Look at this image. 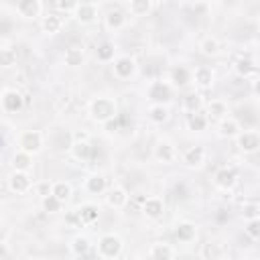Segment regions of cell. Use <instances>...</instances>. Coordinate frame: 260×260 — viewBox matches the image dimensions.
<instances>
[{"label": "cell", "mask_w": 260, "mask_h": 260, "mask_svg": "<svg viewBox=\"0 0 260 260\" xmlns=\"http://www.w3.org/2000/svg\"><path fill=\"white\" fill-rule=\"evenodd\" d=\"M116 112H118L116 104L110 98H95L89 104V116H91L93 122H100V124H106V122L114 120Z\"/></svg>", "instance_id": "1"}, {"label": "cell", "mask_w": 260, "mask_h": 260, "mask_svg": "<svg viewBox=\"0 0 260 260\" xmlns=\"http://www.w3.org/2000/svg\"><path fill=\"white\" fill-rule=\"evenodd\" d=\"M122 248H124V242H122V238L118 234H106L98 242V254L102 258H106V260L118 258L120 252H122Z\"/></svg>", "instance_id": "2"}, {"label": "cell", "mask_w": 260, "mask_h": 260, "mask_svg": "<svg viewBox=\"0 0 260 260\" xmlns=\"http://www.w3.org/2000/svg\"><path fill=\"white\" fill-rule=\"evenodd\" d=\"M43 148V134L39 130H24L18 138V150L26 154H37Z\"/></svg>", "instance_id": "3"}, {"label": "cell", "mask_w": 260, "mask_h": 260, "mask_svg": "<svg viewBox=\"0 0 260 260\" xmlns=\"http://www.w3.org/2000/svg\"><path fill=\"white\" fill-rule=\"evenodd\" d=\"M22 108H24V95L16 89L6 87L2 91V110L6 114H18Z\"/></svg>", "instance_id": "4"}, {"label": "cell", "mask_w": 260, "mask_h": 260, "mask_svg": "<svg viewBox=\"0 0 260 260\" xmlns=\"http://www.w3.org/2000/svg\"><path fill=\"white\" fill-rule=\"evenodd\" d=\"M236 140H238V148L244 152L260 150V132H256V130H242Z\"/></svg>", "instance_id": "5"}, {"label": "cell", "mask_w": 260, "mask_h": 260, "mask_svg": "<svg viewBox=\"0 0 260 260\" xmlns=\"http://www.w3.org/2000/svg\"><path fill=\"white\" fill-rule=\"evenodd\" d=\"M134 71H136V63H134L132 57L122 55V57H116L114 59V75L118 79H128V77L134 75Z\"/></svg>", "instance_id": "6"}, {"label": "cell", "mask_w": 260, "mask_h": 260, "mask_svg": "<svg viewBox=\"0 0 260 260\" xmlns=\"http://www.w3.org/2000/svg\"><path fill=\"white\" fill-rule=\"evenodd\" d=\"M148 98L154 102V104H162L167 106V102H171V85L165 83V81H154L148 89Z\"/></svg>", "instance_id": "7"}, {"label": "cell", "mask_w": 260, "mask_h": 260, "mask_svg": "<svg viewBox=\"0 0 260 260\" xmlns=\"http://www.w3.org/2000/svg\"><path fill=\"white\" fill-rule=\"evenodd\" d=\"M8 185L14 193H26L32 187V179L28 173H20V171H12V175L8 177Z\"/></svg>", "instance_id": "8"}, {"label": "cell", "mask_w": 260, "mask_h": 260, "mask_svg": "<svg viewBox=\"0 0 260 260\" xmlns=\"http://www.w3.org/2000/svg\"><path fill=\"white\" fill-rule=\"evenodd\" d=\"M16 12L22 16V18H37L43 14V2L39 0H20L16 4Z\"/></svg>", "instance_id": "9"}, {"label": "cell", "mask_w": 260, "mask_h": 260, "mask_svg": "<svg viewBox=\"0 0 260 260\" xmlns=\"http://www.w3.org/2000/svg\"><path fill=\"white\" fill-rule=\"evenodd\" d=\"M73 14L81 24H89L98 16V4H93V2H77V8H75Z\"/></svg>", "instance_id": "10"}, {"label": "cell", "mask_w": 260, "mask_h": 260, "mask_svg": "<svg viewBox=\"0 0 260 260\" xmlns=\"http://www.w3.org/2000/svg\"><path fill=\"white\" fill-rule=\"evenodd\" d=\"M142 213H144L148 219H158V217H162V213H165V203H162V199H158V197H146V199L142 201Z\"/></svg>", "instance_id": "11"}, {"label": "cell", "mask_w": 260, "mask_h": 260, "mask_svg": "<svg viewBox=\"0 0 260 260\" xmlns=\"http://www.w3.org/2000/svg\"><path fill=\"white\" fill-rule=\"evenodd\" d=\"M177 156V150L173 146V142L169 140H158L156 146H154V158L158 162H173Z\"/></svg>", "instance_id": "12"}, {"label": "cell", "mask_w": 260, "mask_h": 260, "mask_svg": "<svg viewBox=\"0 0 260 260\" xmlns=\"http://www.w3.org/2000/svg\"><path fill=\"white\" fill-rule=\"evenodd\" d=\"M104 22L110 30H120L126 24V12L122 8H110L104 16Z\"/></svg>", "instance_id": "13"}, {"label": "cell", "mask_w": 260, "mask_h": 260, "mask_svg": "<svg viewBox=\"0 0 260 260\" xmlns=\"http://www.w3.org/2000/svg\"><path fill=\"white\" fill-rule=\"evenodd\" d=\"M213 183L219 187V189H232L234 185H236V173H234V169H230V167H221L215 175H213Z\"/></svg>", "instance_id": "14"}, {"label": "cell", "mask_w": 260, "mask_h": 260, "mask_svg": "<svg viewBox=\"0 0 260 260\" xmlns=\"http://www.w3.org/2000/svg\"><path fill=\"white\" fill-rule=\"evenodd\" d=\"M183 162L187 167H201L205 162V148L203 146H191L183 154Z\"/></svg>", "instance_id": "15"}, {"label": "cell", "mask_w": 260, "mask_h": 260, "mask_svg": "<svg viewBox=\"0 0 260 260\" xmlns=\"http://www.w3.org/2000/svg\"><path fill=\"white\" fill-rule=\"evenodd\" d=\"M75 211H77V215H79V219H81L83 225H91V223H95L98 217H100V211H98V207H95L93 203H83V205H79Z\"/></svg>", "instance_id": "16"}, {"label": "cell", "mask_w": 260, "mask_h": 260, "mask_svg": "<svg viewBox=\"0 0 260 260\" xmlns=\"http://www.w3.org/2000/svg\"><path fill=\"white\" fill-rule=\"evenodd\" d=\"M126 201H128V193H126V189L124 187H112L110 191H108V195H106V203L110 205V207H124L126 205Z\"/></svg>", "instance_id": "17"}, {"label": "cell", "mask_w": 260, "mask_h": 260, "mask_svg": "<svg viewBox=\"0 0 260 260\" xmlns=\"http://www.w3.org/2000/svg\"><path fill=\"white\" fill-rule=\"evenodd\" d=\"M148 254H150V258H152V260H173L175 250H173V246H171V244L156 242V244H152V246H150Z\"/></svg>", "instance_id": "18"}, {"label": "cell", "mask_w": 260, "mask_h": 260, "mask_svg": "<svg viewBox=\"0 0 260 260\" xmlns=\"http://www.w3.org/2000/svg\"><path fill=\"white\" fill-rule=\"evenodd\" d=\"M61 28H63V18H61V14H57V12H47V14L43 16V30H45V32L57 35Z\"/></svg>", "instance_id": "19"}, {"label": "cell", "mask_w": 260, "mask_h": 260, "mask_svg": "<svg viewBox=\"0 0 260 260\" xmlns=\"http://www.w3.org/2000/svg\"><path fill=\"white\" fill-rule=\"evenodd\" d=\"M240 132H242V128H240V122H238V120H234V118H223V120L219 122V134H221V136L238 138Z\"/></svg>", "instance_id": "20"}, {"label": "cell", "mask_w": 260, "mask_h": 260, "mask_svg": "<svg viewBox=\"0 0 260 260\" xmlns=\"http://www.w3.org/2000/svg\"><path fill=\"white\" fill-rule=\"evenodd\" d=\"M69 148H71L73 158H77V160H87L91 156V146L87 140H73Z\"/></svg>", "instance_id": "21"}, {"label": "cell", "mask_w": 260, "mask_h": 260, "mask_svg": "<svg viewBox=\"0 0 260 260\" xmlns=\"http://www.w3.org/2000/svg\"><path fill=\"white\" fill-rule=\"evenodd\" d=\"M12 167H14V171L28 173V171L32 169V154H26V152H22V150L14 152V156H12Z\"/></svg>", "instance_id": "22"}, {"label": "cell", "mask_w": 260, "mask_h": 260, "mask_svg": "<svg viewBox=\"0 0 260 260\" xmlns=\"http://www.w3.org/2000/svg\"><path fill=\"white\" fill-rule=\"evenodd\" d=\"M191 75H193V73H191L185 65H177V67L171 69V81H173L175 85H179V87L187 85V83L191 81Z\"/></svg>", "instance_id": "23"}, {"label": "cell", "mask_w": 260, "mask_h": 260, "mask_svg": "<svg viewBox=\"0 0 260 260\" xmlns=\"http://www.w3.org/2000/svg\"><path fill=\"white\" fill-rule=\"evenodd\" d=\"M193 77H195V83L199 87H203V89H207V87L213 85V71L209 67H197L193 71Z\"/></svg>", "instance_id": "24"}, {"label": "cell", "mask_w": 260, "mask_h": 260, "mask_svg": "<svg viewBox=\"0 0 260 260\" xmlns=\"http://www.w3.org/2000/svg\"><path fill=\"white\" fill-rule=\"evenodd\" d=\"M199 51H201L203 55H207V57H215V55L219 53V41H217L215 37L207 35V37H203V39L199 41Z\"/></svg>", "instance_id": "25"}, {"label": "cell", "mask_w": 260, "mask_h": 260, "mask_svg": "<svg viewBox=\"0 0 260 260\" xmlns=\"http://www.w3.org/2000/svg\"><path fill=\"white\" fill-rule=\"evenodd\" d=\"M207 114H209V118L221 122L223 118H228V106H225L221 100H211V102L207 104Z\"/></svg>", "instance_id": "26"}, {"label": "cell", "mask_w": 260, "mask_h": 260, "mask_svg": "<svg viewBox=\"0 0 260 260\" xmlns=\"http://www.w3.org/2000/svg\"><path fill=\"white\" fill-rule=\"evenodd\" d=\"M175 236H177L179 242L187 244V242H191V240L195 238V225H193L191 221H183V223H179V225L175 228Z\"/></svg>", "instance_id": "27"}, {"label": "cell", "mask_w": 260, "mask_h": 260, "mask_svg": "<svg viewBox=\"0 0 260 260\" xmlns=\"http://www.w3.org/2000/svg\"><path fill=\"white\" fill-rule=\"evenodd\" d=\"M152 10V2L150 0H132L128 2V12L134 16H146Z\"/></svg>", "instance_id": "28"}, {"label": "cell", "mask_w": 260, "mask_h": 260, "mask_svg": "<svg viewBox=\"0 0 260 260\" xmlns=\"http://www.w3.org/2000/svg\"><path fill=\"white\" fill-rule=\"evenodd\" d=\"M63 61H65V65H69V67H79V65L83 63V49H79V47H69V49L65 51V55H63Z\"/></svg>", "instance_id": "29"}, {"label": "cell", "mask_w": 260, "mask_h": 260, "mask_svg": "<svg viewBox=\"0 0 260 260\" xmlns=\"http://www.w3.org/2000/svg\"><path fill=\"white\" fill-rule=\"evenodd\" d=\"M85 187H87V191L89 193H93V195H102L104 191H106V179L102 177V175H91L89 179H85Z\"/></svg>", "instance_id": "30"}, {"label": "cell", "mask_w": 260, "mask_h": 260, "mask_svg": "<svg viewBox=\"0 0 260 260\" xmlns=\"http://www.w3.org/2000/svg\"><path fill=\"white\" fill-rule=\"evenodd\" d=\"M51 195H55L61 203H67V201L71 199V185L65 183V181H55V183H53V193H51Z\"/></svg>", "instance_id": "31"}, {"label": "cell", "mask_w": 260, "mask_h": 260, "mask_svg": "<svg viewBox=\"0 0 260 260\" xmlns=\"http://www.w3.org/2000/svg\"><path fill=\"white\" fill-rule=\"evenodd\" d=\"M95 55H98V59H100L102 63L114 61V45H112L110 41H102V43L98 45V49H95Z\"/></svg>", "instance_id": "32"}, {"label": "cell", "mask_w": 260, "mask_h": 260, "mask_svg": "<svg viewBox=\"0 0 260 260\" xmlns=\"http://www.w3.org/2000/svg\"><path fill=\"white\" fill-rule=\"evenodd\" d=\"M219 256H223L219 244H215V242H205V244L201 246V258H203V260H217Z\"/></svg>", "instance_id": "33"}, {"label": "cell", "mask_w": 260, "mask_h": 260, "mask_svg": "<svg viewBox=\"0 0 260 260\" xmlns=\"http://www.w3.org/2000/svg\"><path fill=\"white\" fill-rule=\"evenodd\" d=\"M207 122H209V118L207 116H203V114H189V120H187V124H189V130H193V132H201V130H205L207 128Z\"/></svg>", "instance_id": "34"}, {"label": "cell", "mask_w": 260, "mask_h": 260, "mask_svg": "<svg viewBox=\"0 0 260 260\" xmlns=\"http://www.w3.org/2000/svg\"><path fill=\"white\" fill-rule=\"evenodd\" d=\"M148 116L154 124H162L167 118H169V108L162 106V104H154L150 110H148Z\"/></svg>", "instance_id": "35"}, {"label": "cell", "mask_w": 260, "mask_h": 260, "mask_svg": "<svg viewBox=\"0 0 260 260\" xmlns=\"http://www.w3.org/2000/svg\"><path fill=\"white\" fill-rule=\"evenodd\" d=\"M236 73L240 75V77H250L252 73H256V65L250 61V59H238L236 61Z\"/></svg>", "instance_id": "36"}, {"label": "cell", "mask_w": 260, "mask_h": 260, "mask_svg": "<svg viewBox=\"0 0 260 260\" xmlns=\"http://www.w3.org/2000/svg\"><path fill=\"white\" fill-rule=\"evenodd\" d=\"M89 248H91V244H89V240H87L85 236H77V238H73V242H71V250H73V254H77V256L87 254Z\"/></svg>", "instance_id": "37"}, {"label": "cell", "mask_w": 260, "mask_h": 260, "mask_svg": "<svg viewBox=\"0 0 260 260\" xmlns=\"http://www.w3.org/2000/svg\"><path fill=\"white\" fill-rule=\"evenodd\" d=\"M16 63V51L10 47H2L0 49V65L2 67H12Z\"/></svg>", "instance_id": "38"}, {"label": "cell", "mask_w": 260, "mask_h": 260, "mask_svg": "<svg viewBox=\"0 0 260 260\" xmlns=\"http://www.w3.org/2000/svg\"><path fill=\"white\" fill-rule=\"evenodd\" d=\"M242 217H246L248 221H250V219L260 217V205H258V203H254V201L244 203V205H242Z\"/></svg>", "instance_id": "39"}, {"label": "cell", "mask_w": 260, "mask_h": 260, "mask_svg": "<svg viewBox=\"0 0 260 260\" xmlns=\"http://www.w3.org/2000/svg\"><path fill=\"white\" fill-rule=\"evenodd\" d=\"M61 207H63V203L55 195H49V197L43 199V209L49 211V213H57V211H61Z\"/></svg>", "instance_id": "40"}, {"label": "cell", "mask_w": 260, "mask_h": 260, "mask_svg": "<svg viewBox=\"0 0 260 260\" xmlns=\"http://www.w3.org/2000/svg\"><path fill=\"white\" fill-rule=\"evenodd\" d=\"M185 108L191 112V114H197L199 108H201V95L199 93H189L185 98Z\"/></svg>", "instance_id": "41"}, {"label": "cell", "mask_w": 260, "mask_h": 260, "mask_svg": "<svg viewBox=\"0 0 260 260\" xmlns=\"http://www.w3.org/2000/svg\"><path fill=\"white\" fill-rule=\"evenodd\" d=\"M246 234H248L250 238H254V240H260V217L250 219V221L246 223Z\"/></svg>", "instance_id": "42"}, {"label": "cell", "mask_w": 260, "mask_h": 260, "mask_svg": "<svg viewBox=\"0 0 260 260\" xmlns=\"http://www.w3.org/2000/svg\"><path fill=\"white\" fill-rule=\"evenodd\" d=\"M55 6H57L59 10H65V12H75L77 2H63V0H59V2H55Z\"/></svg>", "instance_id": "43"}, {"label": "cell", "mask_w": 260, "mask_h": 260, "mask_svg": "<svg viewBox=\"0 0 260 260\" xmlns=\"http://www.w3.org/2000/svg\"><path fill=\"white\" fill-rule=\"evenodd\" d=\"M67 223H73V225H77V228H81L83 223H81V219H79V215H77V211H71L69 215H67Z\"/></svg>", "instance_id": "44"}, {"label": "cell", "mask_w": 260, "mask_h": 260, "mask_svg": "<svg viewBox=\"0 0 260 260\" xmlns=\"http://www.w3.org/2000/svg\"><path fill=\"white\" fill-rule=\"evenodd\" d=\"M73 140H87V134L85 132H75L73 134Z\"/></svg>", "instance_id": "45"}, {"label": "cell", "mask_w": 260, "mask_h": 260, "mask_svg": "<svg viewBox=\"0 0 260 260\" xmlns=\"http://www.w3.org/2000/svg\"><path fill=\"white\" fill-rule=\"evenodd\" d=\"M254 89H256V91L260 93V81H256V83H254Z\"/></svg>", "instance_id": "46"}, {"label": "cell", "mask_w": 260, "mask_h": 260, "mask_svg": "<svg viewBox=\"0 0 260 260\" xmlns=\"http://www.w3.org/2000/svg\"><path fill=\"white\" fill-rule=\"evenodd\" d=\"M254 39H256V43H260V32H258V35H256Z\"/></svg>", "instance_id": "47"}, {"label": "cell", "mask_w": 260, "mask_h": 260, "mask_svg": "<svg viewBox=\"0 0 260 260\" xmlns=\"http://www.w3.org/2000/svg\"><path fill=\"white\" fill-rule=\"evenodd\" d=\"M217 260H230V258H228V256H219Z\"/></svg>", "instance_id": "48"}]
</instances>
